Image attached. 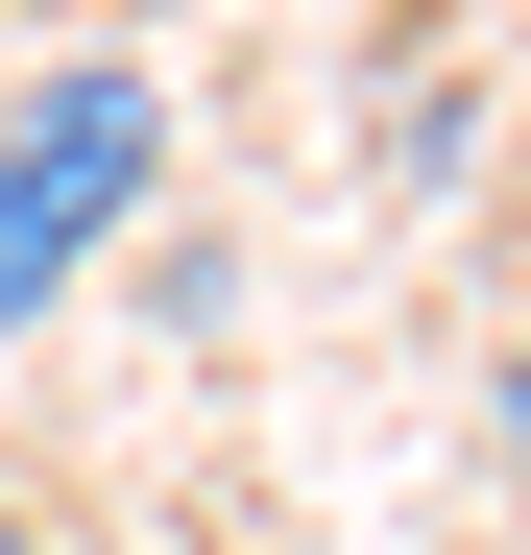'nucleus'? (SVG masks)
Segmentation results:
<instances>
[{
  "label": "nucleus",
  "mask_w": 531,
  "mask_h": 555,
  "mask_svg": "<svg viewBox=\"0 0 531 555\" xmlns=\"http://www.w3.org/2000/svg\"><path fill=\"white\" fill-rule=\"evenodd\" d=\"M145 194H169V98H145V73H121V49L25 73V98H0V338L98 291V242H121Z\"/></svg>",
  "instance_id": "f257e3e1"
},
{
  "label": "nucleus",
  "mask_w": 531,
  "mask_h": 555,
  "mask_svg": "<svg viewBox=\"0 0 531 555\" xmlns=\"http://www.w3.org/2000/svg\"><path fill=\"white\" fill-rule=\"evenodd\" d=\"M0 555H25V507H0Z\"/></svg>",
  "instance_id": "7ed1b4c3"
},
{
  "label": "nucleus",
  "mask_w": 531,
  "mask_h": 555,
  "mask_svg": "<svg viewBox=\"0 0 531 555\" xmlns=\"http://www.w3.org/2000/svg\"><path fill=\"white\" fill-rule=\"evenodd\" d=\"M483 435H507V459H531V338H507V362H483Z\"/></svg>",
  "instance_id": "f03ea898"
}]
</instances>
